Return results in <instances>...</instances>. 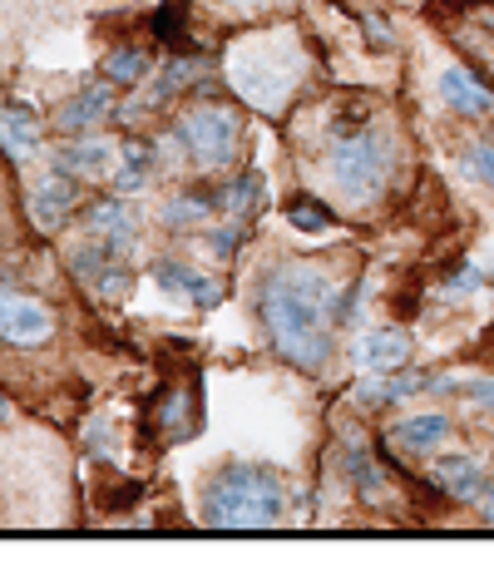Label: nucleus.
<instances>
[{"label":"nucleus","instance_id":"obj_8","mask_svg":"<svg viewBox=\"0 0 494 564\" xmlns=\"http://www.w3.org/2000/svg\"><path fill=\"white\" fill-rule=\"evenodd\" d=\"M154 282L164 292H174V297L184 302H198V307H213L218 297H223V288H218L208 273H198V268H184V263H158L154 268Z\"/></svg>","mask_w":494,"mask_h":564},{"label":"nucleus","instance_id":"obj_13","mask_svg":"<svg viewBox=\"0 0 494 564\" xmlns=\"http://www.w3.org/2000/svg\"><path fill=\"white\" fill-rule=\"evenodd\" d=\"M440 99L450 109H460V115H490V105H494L490 89L475 75H465V69H446L440 75Z\"/></svg>","mask_w":494,"mask_h":564},{"label":"nucleus","instance_id":"obj_19","mask_svg":"<svg viewBox=\"0 0 494 564\" xmlns=\"http://www.w3.org/2000/svg\"><path fill=\"white\" fill-rule=\"evenodd\" d=\"M144 69H149V59L139 50H119V55H109L105 75L119 79V85H134V79H144Z\"/></svg>","mask_w":494,"mask_h":564},{"label":"nucleus","instance_id":"obj_17","mask_svg":"<svg viewBox=\"0 0 494 564\" xmlns=\"http://www.w3.org/2000/svg\"><path fill=\"white\" fill-rule=\"evenodd\" d=\"M460 169H465V174L475 178L480 188H490V194H494V139H480V144H470L465 159H460Z\"/></svg>","mask_w":494,"mask_h":564},{"label":"nucleus","instance_id":"obj_1","mask_svg":"<svg viewBox=\"0 0 494 564\" xmlns=\"http://www.w3.org/2000/svg\"><path fill=\"white\" fill-rule=\"evenodd\" d=\"M347 297L331 273L307 263L277 268L267 282H262V322L272 332V347L301 371H321L331 357V341H337V327L347 317Z\"/></svg>","mask_w":494,"mask_h":564},{"label":"nucleus","instance_id":"obj_9","mask_svg":"<svg viewBox=\"0 0 494 564\" xmlns=\"http://www.w3.org/2000/svg\"><path fill=\"white\" fill-rule=\"evenodd\" d=\"M406 351H410V341H406V332H396V327H381V332H366V337L356 341V367H366V371H396L400 361H406Z\"/></svg>","mask_w":494,"mask_h":564},{"label":"nucleus","instance_id":"obj_10","mask_svg":"<svg viewBox=\"0 0 494 564\" xmlns=\"http://www.w3.org/2000/svg\"><path fill=\"white\" fill-rule=\"evenodd\" d=\"M446 431H450V421L446 416H436V411H426V416H406V421H396L391 426V441H396L406 456H430V451L446 441Z\"/></svg>","mask_w":494,"mask_h":564},{"label":"nucleus","instance_id":"obj_2","mask_svg":"<svg viewBox=\"0 0 494 564\" xmlns=\"http://www.w3.org/2000/svg\"><path fill=\"white\" fill-rule=\"evenodd\" d=\"M301 69H307V55L292 30H252L228 50V85L262 115H277L287 105Z\"/></svg>","mask_w":494,"mask_h":564},{"label":"nucleus","instance_id":"obj_7","mask_svg":"<svg viewBox=\"0 0 494 564\" xmlns=\"http://www.w3.org/2000/svg\"><path fill=\"white\" fill-rule=\"evenodd\" d=\"M75 174L69 169H55V174H45L35 184V194H30V218H35L40 228H59L69 218V208H75Z\"/></svg>","mask_w":494,"mask_h":564},{"label":"nucleus","instance_id":"obj_16","mask_svg":"<svg viewBox=\"0 0 494 564\" xmlns=\"http://www.w3.org/2000/svg\"><path fill=\"white\" fill-rule=\"evenodd\" d=\"M109 159H114V149L105 139H79V144H69L59 154V169H69V174H105Z\"/></svg>","mask_w":494,"mask_h":564},{"label":"nucleus","instance_id":"obj_11","mask_svg":"<svg viewBox=\"0 0 494 564\" xmlns=\"http://www.w3.org/2000/svg\"><path fill=\"white\" fill-rule=\"evenodd\" d=\"M114 109V95H109V85H89L85 95L65 99V109H59V129L65 134H85V129H95L99 119Z\"/></svg>","mask_w":494,"mask_h":564},{"label":"nucleus","instance_id":"obj_4","mask_svg":"<svg viewBox=\"0 0 494 564\" xmlns=\"http://www.w3.org/2000/svg\"><path fill=\"white\" fill-rule=\"evenodd\" d=\"M327 178L347 204H371L391 178V144L381 129H351L327 154Z\"/></svg>","mask_w":494,"mask_h":564},{"label":"nucleus","instance_id":"obj_15","mask_svg":"<svg viewBox=\"0 0 494 564\" xmlns=\"http://www.w3.org/2000/svg\"><path fill=\"white\" fill-rule=\"evenodd\" d=\"M436 486H446L450 496H460V500H475L485 480H480V466H475V460L446 456V460H436Z\"/></svg>","mask_w":494,"mask_h":564},{"label":"nucleus","instance_id":"obj_3","mask_svg":"<svg viewBox=\"0 0 494 564\" xmlns=\"http://www.w3.org/2000/svg\"><path fill=\"white\" fill-rule=\"evenodd\" d=\"M282 506H287L282 480L267 466H228L204 490L208 525H277Z\"/></svg>","mask_w":494,"mask_h":564},{"label":"nucleus","instance_id":"obj_5","mask_svg":"<svg viewBox=\"0 0 494 564\" xmlns=\"http://www.w3.org/2000/svg\"><path fill=\"white\" fill-rule=\"evenodd\" d=\"M174 139L198 159L204 169H223L238 154V119L218 105H198L178 119Z\"/></svg>","mask_w":494,"mask_h":564},{"label":"nucleus","instance_id":"obj_6","mask_svg":"<svg viewBox=\"0 0 494 564\" xmlns=\"http://www.w3.org/2000/svg\"><path fill=\"white\" fill-rule=\"evenodd\" d=\"M55 332L45 302L25 297L15 288H0V341H15V347H40V341Z\"/></svg>","mask_w":494,"mask_h":564},{"label":"nucleus","instance_id":"obj_20","mask_svg":"<svg viewBox=\"0 0 494 564\" xmlns=\"http://www.w3.org/2000/svg\"><path fill=\"white\" fill-rule=\"evenodd\" d=\"M292 224H297V228H307V234H317V228H327L331 224V214H327V208H321V204H292Z\"/></svg>","mask_w":494,"mask_h":564},{"label":"nucleus","instance_id":"obj_12","mask_svg":"<svg viewBox=\"0 0 494 564\" xmlns=\"http://www.w3.org/2000/svg\"><path fill=\"white\" fill-rule=\"evenodd\" d=\"M89 228H95V238L105 248H114V253H129L134 248V214H129L119 198H109V204H99L95 214H89Z\"/></svg>","mask_w":494,"mask_h":564},{"label":"nucleus","instance_id":"obj_18","mask_svg":"<svg viewBox=\"0 0 494 564\" xmlns=\"http://www.w3.org/2000/svg\"><path fill=\"white\" fill-rule=\"evenodd\" d=\"M144 178H149V149H124L119 154V174H114V184L124 188V194H134V188H144Z\"/></svg>","mask_w":494,"mask_h":564},{"label":"nucleus","instance_id":"obj_14","mask_svg":"<svg viewBox=\"0 0 494 564\" xmlns=\"http://www.w3.org/2000/svg\"><path fill=\"white\" fill-rule=\"evenodd\" d=\"M0 144H6L10 159H30V154H35V149H40L35 115H30V109H20V105L0 109Z\"/></svg>","mask_w":494,"mask_h":564}]
</instances>
